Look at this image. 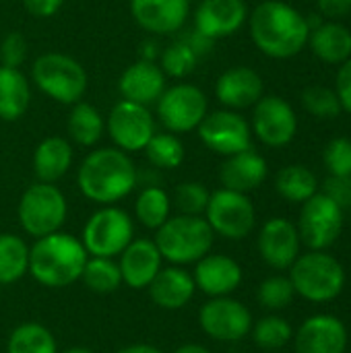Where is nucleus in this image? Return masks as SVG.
<instances>
[{
	"instance_id": "nucleus-28",
	"label": "nucleus",
	"mask_w": 351,
	"mask_h": 353,
	"mask_svg": "<svg viewBox=\"0 0 351 353\" xmlns=\"http://www.w3.org/2000/svg\"><path fill=\"white\" fill-rule=\"evenodd\" d=\"M31 101V87L27 77L19 68L0 64V120H19Z\"/></svg>"
},
{
	"instance_id": "nucleus-5",
	"label": "nucleus",
	"mask_w": 351,
	"mask_h": 353,
	"mask_svg": "<svg viewBox=\"0 0 351 353\" xmlns=\"http://www.w3.org/2000/svg\"><path fill=\"white\" fill-rule=\"evenodd\" d=\"M31 79L41 93L62 105H74L81 101L89 83L81 62L60 52H46L37 56L31 66Z\"/></svg>"
},
{
	"instance_id": "nucleus-41",
	"label": "nucleus",
	"mask_w": 351,
	"mask_h": 353,
	"mask_svg": "<svg viewBox=\"0 0 351 353\" xmlns=\"http://www.w3.org/2000/svg\"><path fill=\"white\" fill-rule=\"evenodd\" d=\"M323 159L331 176H351V139L337 137L329 141Z\"/></svg>"
},
{
	"instance_id": "nucleus-18",
	"label": "nucleus",
	"mask_w": 351,
	"mask_h": 353,
	"mask_svg": "<svg viewBox=\"0 0 351 353\" xmlns=\"http://www.w3.org/2000/svg\"><path fill=\"white\" fill-rule=\"evenodd\" d=\"M190 12V0H130V14L141 29L155 35L178 33Z\"/></svg>"
},
{
	"instance_id": "nucleus-30",
	"label": "nucleus",
	"mask_w": 351,
	"mask_h": 353,
	"mask_svg": "<svg viewBox=\"0 0 351 353\" xmlns=\"http://www.w3.org/2000/svg\"><path fill=\"white\" fill-rule=\"evenodd\" d=\"M29 273V246L17 234H0V285H10Z\"/></svg>"
},
{
	"instance_id": "nucleus-45",
	"label": "nucleus",
	"mask_w": 351,
	"mask_h": 353,
	"mask_svg": "<svg viewBox=\"0 0 351 353\" xmlns=\"http://www.w3.org/2000/svg\"><path fill=\"white\" fill-rule=\"evenodd\" d=\"M317 12L325 21H339L351 12V0H317Z\"/></svg>"
},
{
	"instance_id": "nucleus-38",
	"label": "nucleus",
	"mask_w": 351,
	"mask_h": 353,
	"mask_svg": "<svg viewBox=\"0 0 351 353\" xmlns=\"http://www.w3.org/2000/svg\"><path fill=\"white\" fill-rule=\"evenodd\" d=\"M209 196H211V192L201 182H184V184L176 186L172 203H174V207L178 209L180 215L203 217L205 209L209 205Z\"/></svg>"
},
{
	"instance_id": "nucleus-36",
	"label": "nucleus",
	"mask_w": 351,
	"mask_h": 353,
	"mask_svg": "<svg viewBox=\"0 0 351 353\" xmlns=\"http://www.w3.org/2000/svg\"><path fill=\"white\" fill-rule=\"evenodd\" d=\"M201 56L194 52V48L184 39H176L172 41L159 56V66L161 70L166 72V77H172V79H184L188 77L197 64H199Z\"/></svg>"
},
{
	"instance_id": "nucleus-3",
	"label": "nucleus",
	"mask_w": 351,
	"mask_h": 353,
	"mask_svg": "<svg viewBox=\"0 0 351 353\" xmlns=\"http://www.w3.org/2000/svg\"><path fill=\"white\" fill-rule=\"evenodd\" d=\"M87 259L81 238L54 232L29 246V275L43 288L62 290L81 279Z\"/></svg>"
},
{
	"instance_id": "nucleus-44",
	"label": "nucleus",
	"mask_w": 351,
	"mask_h": 353,
	"mask_svg": "<svg viewBox=\"0 0 351 353\" xmlns=\"http://www.w3.org/2000/svg\"><path fill=\"white\" fill-rule=\"evenodd\" d=\"M335 93L339 97L341 110L351 114V58L339 64V70L335 77Z\"/></svg>"
},
{
	"instance_id": "nucleus-19",
	"label": "nucleus",
	"mask_w": 351,
	"mask_h": 353,
	"mask_svg": "<svg viewBox=\"0 0 351 353\" xmlns=\"http://www.w3.org/2000/svg\"><path fill=\"white\" fill-rule=\"evenodd\" d=\"M122 283L132 290H147L163 267L159 248L149 238L132 240L118 256Z\"/></svg>"
},
{
	"instance_id": "nucleus-23",
	"label": "nucleus",
	"mask_w": 351,
	"mask_h": 353,
	"mask_svg": "<svg viewBox=\"0 0 351 353\" xmlns=\"http://www.w3.org/2000/svg\"><path fill=\"white\" fill-rule=\"evenodd\" d=\"M118 89L122 93V99L149 108L151 103H157V99L166 91V72L153 60L141 58L122 72Z\"/></svg>"
},
{
	"instance_id": "nucleus-27",
	"label": "nucleus",
	"mask_w": 351,
	"mask_h": 353,
	"mask_svg": "<svg viewBox=\"0 0 351 353\" xmlns=\"http://www.w3.org/2000/svg\"><path fill=\"white\" fill-rule=\"evenodd\" d=\"M312 54L327 64H341L351 58V31L339 21H325L308 35Z\"/></svg>"
},
{
	"instance_id": "nucleus-31",
	"label": "nucleus",
	"mask_w": 351,
	"mask_h": 353,
	"mask_svg": "<svg viewBox=\"0 0 351 353\" xmlns=\"http://www.w3.org/2000/svg\"><path fill=\"white\" fill-rule=\"evenodd\" d=\"M172 199L161 186H147L134 201V217L147 230H159L172 215Z\"/></svg>"
},
{
	"instance_id": "nucleus-40",
	"label": "nucleus",
	"mask_w": 351,
	"mask_h": 353,
	"mask_svg": "<svg viewBox=\"0 0 351 353\" xmlns=\"http://www.w3.org/2000/svg\"><path fill=\"white\" fill-rule=\"evenodd\" d=\"M302 105L314 118H335L341 112L339 97L333 89L314 85L302 91Z\"/></svg>"
},
{
	"instance_id": "nucleus-46",
	"label": "nucleus",
	"mask_w": 351,
	"mask_h": 353,
	"mask_svg": "<svg viewBox=\"0 0 351 353\" xmlns=\"http://www.w3.org/2000/svg\"><path fill=\"white\" fill-rule=\"evenodd\" d=\"M62 4H64V0H23L25 10L37 19H46V17L56 14Z\"/></svg>"
},
{
	"instance_id": "nucleus-34",
	"label": "nucleus",
	"mask_w": 351,
	"mask_h": 353,
	"mask_svg": "<svg viewBox=\"0 0 351 353\" xmlns=\"http://www.w3.org/2000/svg\"><path fill=\"white\" fill-rule=\"evenodd\" d=\"M81 281L85 288L97 296H108L114 294L122 285V275L118 261L114 259H103V256H89L81 275Z\"/></svg>"
},
{
	"instance_id": "nucleus-2",
	"label": "nucleus",
	"mask_w": 351,
	"mask_h": 353,
	"mask_svg": "<svg viewBox=\"0 0 351 353\" xmlns=\"http://www.w3.org/2000/svg\"><path fill=\"white\" fill-rule=\"evenodd\" d=\"M77 186L85 199L97 205H116L137 186V168L118 147L93 149L79 165Z\"/></svg>"
},
{
	"instance_id": "nucleus-32",
	"label": "nucleus",
	"mask_w": 351,
	"mask_h": 353,
	"mask_svg": "<svg viewBox=\"0 0 351 353\" xmlns=\"http://www.w3.org/2000/svg\"><path fill=\"white\" fill-rule=\"evenodd\" d=\"M275 188L290 203H306L310 196L319 192V182L308 168L296 163L279 170L275 178Z\"/></svg>"
},
{
	"instance_id": "nucleus-29",
	"label": "nucleus",
	"mask_w": 351,
	"mask_h": 353,
	"mask_svg": "<svg viewBox=\"0 0 351 353\" xmlns=\"http://www.w3.org/2000/svg\"><path fill=\"white\" fill-rule=\"evenodd\" d=\"M66 126H68V137L79 147H95L106 130V122L97 112V108L83 99L72 105Z\"/></svg>"
},
{
	"instance_id": "nucleus-21",
	"label": "nucleus",
	"mask_w": 351,
	"mask_h": 353,
	"mask_svg": "<svg viewBox=\"0 0 351 353\" xmlns=\"http://www.w3.org/2000/svg\"><path fill=\"white\" fill-rule=\"evenodd\" d=\"M194 283L197 290L209 298H221L234 294L242 283V267L225 254H207L194 263Z\"/></svg>"
},
{
	"instance_id": "nucleus-8",
	"label": "nucleus",
	"mask_w": 351,
	"mask_h": 353,
	"mask_svg": "<svg viewBox=\"0 0 351 353\" xmlns=\"http://www.w3.org/2000/svg\"><path fill=\"white\" fill-rule=\"evenodd\" d=\"M134 240L132 217L114 205L97 209L85 223L81 242L89 256L116 259Z\"/></svg>"
},
{
	"instance_id": "nucleus-37",
	"label": "nucleus",
	"mask_w": 351,
	"mask_h": 353,
	"mask_svg": "<svg viewBox=\"0 0 351 353\" xmlns=\"http://www.w3.org/2000/svg\"><path fill=\"white\" fill-rule=\"evenodd\" d=\"M250 331H252L254 343L261 350H269V352L285 347L292 341V335H294L292 325L285 319L277 316V314L261 319L257 325H252Z\"/></svg>"
},
{
	"instance_id": "nucleus-14",
	"label": "nucleus",
	"mask_w": 351,
	"mask_h": 353,
	"mask_svg": "<svg viewBox=\"0 0 351 353\" xmlns=\"http://www.w3.org/2000/svg\"><path fill=\"white\" fill-rule=\"evenodd\" d=\"M199 323L205 335H209L211 339L221 343H234L250 333L252 314L242 302L230 296H221L211 298L207 304H203L199 312Z\"/></svg>"
},
{
	"instance_id": "nucleus-15",
	"label": "nucleus",
	"mask_w": 351,
	"mask_h": 353,
	"mask_svg": "<svg viewBox=\"0 0 351 353\" xmlns=\"http://www.w3.org/2000/svg\"><path fill=\"white\" fill-rule=\"evenodd\" d=\"M250 130L267 147H285L298 132V116L294 108L279 95H263L254 105Z\"/></svg>"
},
{
	"instance_id": "nucleus-11",
	"label": "nucleus",
	"mask_w": 351,
	"mask_h": 353,
	"mask_svg": "<svg viewBox=\"0 0 351 353\" xmlns=\"http://www.w3.org/2000/svg\"><path fill=\"white\" fill-rule=\"evenodd\" d=\"M343 209L325 192H317L302 203L298 234L310 250H325L341 236Z\"/></svg>"
},
{
	"instance_id": "nucleus-26",
	"label": "nucleus",
	"mask_w": 351,
	"mask_h": 353,
	"mask_svg": "<svg viewBox=\"0 0 351 353\" xmlns=\"http://www.w3.org/2000/svg\"><path fill=\"white\" fill-rule=\"evenodd\" d=\"M72 165V147L62 137L43 139L33 153V172L39 182H58Z\"/></svg>"
},
{
	"instance_id": "nucleus-4",
	"label": "nucleus",
	"mask_w": 351,
	"mask_h": 353,
	"mask_svg": "<svg viewBox=\"0 0 351 353\" xmlns=\"http://www.w3.org/2000/svg\"><path fill=\"white\" fill-rule=\"evenodd\" d=\"M215 234L205 217L194 215H174L159 230H155V246L161 259L184 267L201 261L213 248Z\"/></svg>"
},
{
	"instance_id": "nucleus-9",
	"label": "nucleus",
	"mask_w": 351,
	"mask_h": 353,
	"mask_svg": "<svg viewBox=\"0 0 351 353\" xmlns=\"http://www.w3.org/2000/svg\"><path fill=\"white\" fill-rule=\"evenodd\" d=\"M205 219L215 236L225 240H244L257 223V211L248 194L219 188L211 192Z\"/></svg>"
},
{
	"instance_id": "nucleus-6",
	"label": "nucleus",
	"mask_w": 351,
	"mask_h": 353,
	"mask_svg": "<svg viewBox=\"0 0 351 353\" xmlns=\"http://www.w3.org/2000/svg\"><path fill=\"white\" fill-rule=\"evenodd\" d=\"M290 269V281L296 294L308 302H331L345 288L341 263L325 250H310L298 256Z\"/></svg>"
},
{
	"instance_id": "nucleus-43",
	"label": "nucleus",
	"mask_w": 351,
	"mask_h": 353,
	"mask_svg": "<svg viewBox=\"0 0 351 353\" xmlns=\"http://www.w3.org/2000/svg\"><path fill=\"white\" fill-rule=\"evenodd\" d=\"M325 194L341 209H351V176H331L325 184Z\"/></svg>"
},
{
	"instance_id": "nucleus-1",
	"label": "nucleus",
	"mask_w": 351,
	"mask_h": 353,
	"mask_svg": "<svg viewBox=\"0 0 351 353\" xmlns=\"http://www.w3.org/2000/svg\"><path fill=\"white\" fill-rule=\"evenodd\" d=\"M248 25L254 46L275 60L298 56L306 48L310 35L306 17L283 0L261 2L250 12Z\"/></svg>"
},
{
	"instance_id": "nucleus-20",
	"label": "nucleus",
	"mask_w": 351,
	"mask_h": 353,
	"mask_svg": "<svg viewBox=\"0 0 351 353\" xmlns=\"http://www.w3.org/2000/svg\"><path fill=\"white\" fill-rule=\"evenodd\" d=\"M294 345L296 353H345L348 329L337 316L317 314L298 329Z\"/></svg>"
},
{
	"instance_id": "nucleus-13",
	"label": "nucleus",
	"mask_w": 351,
	"mask_h": 353,
	"mask_svg": "<svg viewBox=\"0 0 351 353\" xmlns=\"http://www.w3.org/2000/svg\"><path fill=\"white\" fill-rule=\"evenodd\" d=\"M203 145L223 157L252 149V130L244 116L234 110H217L203 118L197 128Z\"/></svg>"
},
{
	"instance_id": "nucleus-50",
	"label": "nucleus",
	"mask_w": 351,
	"mask_h": 353,
	"mask_svg": "<svg viewBox=\"0 0 351 353\" xmlns=\"http://www.w3.org/2000/svg\"><path fill=\"white\" fill-rule=\"evenodd\" d=\"M0 300H2V285H0Z\"/></svg>"
},
{
	"instance_id": "nucleus-33",
	"label": "nucleus",
	"mask_w": 351,
	"mask_h": 353,
	"mask_svg": "<svg viewBox=\"0 0 351 353\" xmlns=\"http://www.w3.org/2000/svg\"><path fill=\"white\" fill-rule=\"evenodd\" d=\"M6 353H58L52 331L39 323H23L12 329Z\"/></svg>"
},
{
	"instance_id": "nucleus-12",
	"label": "nucleus",
	"mask_w": 351,
	"mask_h": 353,
	"mask_svg": "<svg viewBox=\"0 0 351 353\" xmlns=\"http://www.w3.org/2000/svg\"><path fill=\"white\" fill-rule=\"evenodd\" d=\"M106 130L118 149L137 153L143 151L155 134V120L147 105L122 99L108 114Z\"/></svg>"
},
{
	"instance_id": "nucleus-48",
	"label": "nucleus",
	"mask_w": 351,
	"mask_h": 353,
	"mask_svg": "<svg viewBox=\"0 0 351 353\" xmlns=\"http://www.w3.org/2000/svg\"><path fill=\"white\" fill-rule=\"evenodd\" d=\"M172 353H211L205 345H201V343H184V345H180L178 350H174Z\"/></svg>"
},
{
	"instance_id": "nucleus-42",
	"label": "nucleus",
	"mask_w": 351,
	"mask_h": 353,
	"mask_svg": "<svg viewBox=\"0 0 351 353\" xmlns=\"http://www.w3.org/2000/svg\"><path fill=\"white\" fill-rule=\"evenodd\" d=\"M27 58V39L19 31H10L0 43V64L19 68Z\"/></svg>"
},
{
	"instance_id": "nucleus-39",
	"label": "nucleus",
	"mask_w": 351,
	"mask_h": 353,
	"mask_svg": "<svg viewBox=\"0 0 351 353\" xmlns=\"http://www.w3.org/2000/svg\"><path fill=\"white\" fill-rule=\"evenodd\" d=\"M259 302L267 308V310H283L292 304L296 290L290 281V277H281V275H273L269 279H265L259 288Z\"/></svg>"
},
{
	"instance_id": "nucleus-10",
	"label": "nucleus",
	"mask_w": 351,
	"mask_h": 353,
	"mask_svg": "<svg viewBox=\"0 0 351 353\" xmlns=\"http://www.w3.org/2000/svg\"><path fill=\"white\" fill-rule=\"evenodd\" d=\"M157 116L168 132H192L207 116V95L190 83L166 87L157 99Z\"/></svg>"
},
{
	"instance_id": "nucleus-17",
	"label": "nucleus",
	"mask_w": 351,
	"mask_h": 353,
	"mask_svg": "<svg viewBox=\"0 0 351 353\" xmlns=\"http://www.w3.org/2000/svg\"><path fill=\"white\" fill-rule=\"evenodd\" d=\"M248 19L244 0H201L194 10V29L209 39H223L242 29Z\"/></svg>"
},
{
	"instance_id": "nucleus-47",
	"label": "nucleus",
	"mask_w": 351,
	"mask_h": 353,
	"mask_svg": "<svg viewBox=\"0 0 351 353\" xmlns=\"http://www.w3.org/2000/svg\"><path fill=\"white\" fill-rule=\"evenodd\" d=\"M116 353H163L159 347L149 345V343H134V345H126L120 352Z\"/></svg>"
},
{
	"instance_id": "nucleus-22",
	"label": "nucleus",
	"mask_w": 351,
	"mask_h": 353,
	"mask_svg": "<svg viewBox=\"0 0 351 353\" xmlns=\"http://www.w3.org/2000/svg\"><path fill=\"white\" fill-rule=\"evenodd\" d=\"M265 85L261 74L248 66H232L215 83V95L228 110L252 108L263 97Z\"/></svg>"
},
{
	"instance_id": "nucleus-16",
	"label": "nucleus",
	"mask_w": 351,
	"mask_h": 353,
	"mask_svg": "<svg viewBox=\"0 0 351 353\" xmlns=\"http://www.w3.org/2000/svg\"><path fill=\"white\" fill-rule=\"evenodd\" d=\"M300 234L298 228L283 217L269 219L259 232V252L263 261L273 269H290L300 256Z\"/></svg>"
},
{
	"instance_id": "nucleus-24",
	"label": "nucleus",
	"mask_w": 351,
	"mask_h": 353,
	"mask_svg": "<svg viewBox=\"0 0 351 353\" xmlns=\"http://www.w3.org/2000/svg\"><path fill=\"white\" fill-rule=\"evenodd\" d=\"M149 298L151 302L161 310H180L197 294V283L192 273H188L184 267L170 265L161 267V271L155 275V279L149 283Z\"/></svg>"
},
{
	"instance_id": "nucleus-49",
	"label": "nucleus",
	"mask_w": 351,
	"mask_h": 353,
	"mask_svg": "<svg viewBox=\"0 0 351 353\" xmlns=\"http://www.w3.org/2000/svg\"><path fill=\"white\" fill-rule=\"evenodd\" d=\"M60 353H93L91 350H87V347H70V350H64V352Z\"/></svg>"
},
{
	"instance_id": "nucleus-7",
	"label": "nucleus",
	"mask_w": 351,
	"mask_h": 353,
	"mask_svg": "<svg viewBox=\"0 0 351 353\" xmlns=\"http://www.w3.org/2000/svg\"><path fill=\"white\" fill-rule=\"evenodd\" d=\"M17 215L25 234L37 240L60 232L68 215V205L56 184L35 182L23 192Z\"/></svg>"
},
{
	"instance_id": "nucleus-35",
	"label": "nucleus",
	"mask_w": 351,
	"mask_h": 353,
	"mask_svg": "<svg viewBox=\"0 0 351 353\" xmlns=\"http://www.w3.org/2000/svg\"><path fill=\"white\" fill-rule=\"evenodd\" d=\"M147 159L159 170H176L184 161V145L174 132H155L143 149Z\"/></svg>"
},
{
	"instance_id": "nucleus-25",
	"label": "nucleus",
	"mask_w": 351,
	"mask_h": 353,
	"mask_svg": "<svg viewBox=\"0 0 351 353\" xmlns=\"http://www.w3.org/2000/svg\"><path fill=\"white\" fill-rule=\"evenodd\" d=\"M267 174H269V168H267L265 157L252 149L225 157V161L219 168V180L223 188L236 190L242 194L257 190L267 180Z\"/></svg>"
}]
</instances>
